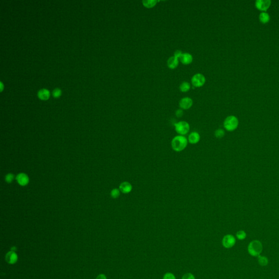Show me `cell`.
<instances>
[{
  "label": "cell",
  "instance_id": "24",
  "mask_svg": "<svg viewBox=\"0 0 279 279\" xmlns=\"http://www.w3.org/2000/svg\"><path fill=\"white\" fill-rule=\"evenodd\" d=\"M52 95L54 97L58 98L61 95V90L59 88H56L53 90Z\"/></svg>",
  "mask_w": 279,
  "mask_h": 279
},
{
  "label": "cell",
  "instance_id": "19",
  "mask_svg": "<svg viewBox=\"0 0 279 279\" xmlns=\"http://www.w3.org/2000/svg\"><path fill=\"white\" fill-rule=\"evenodd\" d=\"M258 261L261 266H265L268 264V258L263 256H258Z\"/></svg>",
  "mask_w": 279,
  "mask_h": 279
},
{
  "label": "cell",
  "instance_id": "7",
  "mask_svg": "<svg viewBox=\"0 0 279 279\" xmlns=\"http://www.w3.org/2000/svg\"><path fill=\"white\" fill-rule=\"evenodd\" d=\"M193 104V101L189 97L183 98L180 100V106L181 109L188 110L190 109Z\"/></svg>",
  "mask_w": 279,
  "mask_h": 279
},
{
  "label": "cell",
  "instance_id": "25",
  "mask_svg": "<svg viewBox=\"0 0 279 279\" xmlns=\"http://www.w3.org/2000/svg\"><path fill=\"white\" fill-rule=\"evenodd\" d=\"M163 279H175V276L171 273H167L164 275Z\"/></svg>",
  "mask_w": 279,
  "mask_h": 279
},
{
  "label": "cell",
  "instance_id": "1",
  "mask_svg": "<svg viewBox=\"0 0 279 279\" xmlns=\"http://www.w3.org/2000/svg\"><path fill=\"white\" fill-rule=\"evenodd\" d=\"M188 139L182 135H177L173 137L171 141V146L173 151L177 152L183 151L188 145Z\"/></svg>",
  "mask_w": 279,
  "mask_h": 279
},
{
  "label": "cell",
  "instance_id": "30",
  "mask_svg": "<svg viewBox=\"0 0 279 279\" xmlns=\"http://www.w3.org/2000/svg\"><path fill=\"white\" fill-rule=\"evenodd\" d=\"M2 88H3V86H2V82H1V88H2V90H2Z\"/></svg>",
  "mask_w": 279,
  "mask_h": 279
},
{
  "label": "cell",
  "instance_id": "28",
  "mask_svg": "<svg viewBox=\"0 0 279 279\" xmlns=\"http://www.w3.org/2000/svg\"><path fill=\"white\" fill-rule=\"evenodd\" d=\"M182 54H183V53H182V51H180V50H177V51H175V52L174 56L178 59V58H180V57L182 56Z\"/></svg>",
  "mask_w": 279,
  "mask_h": 279
},
{
  "label": "cell",
  "instance_id": "17",
  "mask_svg": "<svg viewBox=\"0 0 279 279\" xmlns=\"http://www.w3.org/2000/svg\"><path fill=\"white\" fill-rule=\"evenodd\" d=\"M260 20L262 23H267L269 21V15L266 12H262L260 15Z\"/></svg>",
  "mask_w": 279,
  "mask_h": 279
},
{
  "label": "cell",
  "instance_id": "26",
  "mask_svg": "<svg viewBox=\"0 0 279 279\" xmlns=\"http://www.w3.org/2000/svg\"><path fill=\"white\" fill-rule=\"evenodd\" d=\"M182 279H195L194 275L191 273H187L184 275L182 277Z\"/></svg>",
  "mask_w": 279,
  "mask_h": 279
},
{
  "label": "cell",
  "instance_id": "4",
  "mask_svg": "<svg viewBox=\"0 0 279 279\" xmlns=\"http://www.w3.org/2000/svg\"><path fill=\"white\" fill-rule=\"evenodd\" d=\"M175 132L180 135L184 136L190 131V125L185 121H180L175 124Z\"/></svg>",
  "mask_w": 279,
  "mask_h": 279
},
{
  "label": "cell",
  "instance_id": "21",
  "mask_svg": "<svg viewBox=\"0 0 279 279\" xmlns=\"http://www.w3.org/2000/svg\"><path fill=\"white\" fill-rule=\"evenodd\" d=\"M236 238L239 239V240H243L244 239L246 236V233L245 231H243V230H241V231H238L236 234Z\"/></svg>",
  "mask_w": 279,
  "mask_h": 279
},
{
  "label": "cell",
  "instance_id": "16",
  "mask_svg": "<svg viewBox=\"0 0 279 279\" xmlns=\"http://www.w3.org/2000/svg\"><path fill=\"white\" fill-rule=\"evenodd\" d=\"M158 1L156 0H145L142 1L143 5L147 8H151L156 5Z\"/></svg>",
  "mask_w": 279,
  "mask_h": 279
},
{
  "label": "cell",
  "instance_id": "20",
  "mask_svg": "<svg viewBox=\"0 0 279 279\" xmlns=\"http://www.w3.org/2000/svg\"><path fill=\"white\" fill-rule=\"evenodd\" d=\"M225 135V132L222 129H218L214 132V136L217 138H221L223 137Z\"/></svg>",
  "mask_w": 279,
  "mask_h": 279
},
{
  "label": "cell",
  "instance_id": "10",
  "mask_svg": "<svg viewBox=\"0 0 279 279\" xmlns=\"http://www.w3.org/2000/svg\"><path fill=\"white\" fill-rule=\"evenodd\" d=\"M5 260L11 265L15 263L18 260V255L16 252L10 250L5 255Z\"/></svg>",
  "mask_w": 279,
  "mask_h": 279
},
{
  "label": "cell",
  "instance_id": "27",
  "mask_svg": "<svg viewBox=\"0 0 279 279\" xmlns=\"http://www.w3.org/2000/svg\"><path fill=\"white\" fill-rule=\"evenodd\" d=\"M175 115H176V116H177V117H178V118H180V117H182L183 115V110H181V109H179V110H177L176 112H175Z\"/></svg>",
  "mask_w": 279,
  "mask_h": 279
},
{
  "label": "cell",
  "instance_id": "18",
  "mask_svg": "<svg viewBox=\"0 0 279 279\" xmlns=\"http://www.w3.org/2000/svg\"><path fill=\"white\" fill-rule=\"evenodd\" d=\"M180 90L182 92H187L190 89V85L188 82H183L180 87Z\"/></svg>",
  "mask_w": 279,
  "mask_h": 279
},
{
  "label": "cell",
  "instance_id": "5",
  "mask_svg": "<svg viewBox=\"0 0 279 279\" xmlns=\"http://www.w3.org/2000/svg\"><path fill=\"white\" fill-rule=\"evenodd\" d=\"M205 82L206 78L204 76L200 73L194 75L191 79V83L196 87H202L205 84Z\"/></svg>",
  "mask_w": 279,
  "mask_h": 279
},
{
  "label": "cell",
  "instance_id": "12",
  "mask_svg": "<svg viewBox=\"0 0 279 279\" xmlns=\"http://www.w3.org/2000/svg\"><path fill=\"white\" fill-rule=\"evenodd\" d=\"M200 135L199 134V132H191L189 134L188 141L192 145H195L200 140Z\"/></svg>",
  "mask_w": 279,
  "mask_h": 279
},
{
  "label": "cell",
  "instance_id": "23",
  "mask_svg": "<svg viewBox=\"0 0 279 279\" xmlns=\"http://www.w3.org/2000/svg\"><path fill=\"white\" fill-rule=\"evenodd\" d=\"M14 179V175L12 173H8L5 177V180L7 183H10Z\"/></svg>",
  "mask_w": 279,
  "mask_h": 279
},
{
  "label": "cell",
  "instance_id": "8",
  "mask_svg": "<svg viewBox=\"0 0 279 279\" xmlns=\"http://www.w3.org/2000/svg\"><path fill=\"white\" fill-rule=\"evenodd\" d=\"M17 182L21 186H26L29 183V177L28 175L24 173H20L16 177Z\"/></svg>",
  "mask_w": 279,
  "mask_h": 279
},
{
  "label": "cell",
  "instance_id": "9",
  "mask_svg": "<svg viewBox=\"0 0 279 279\" xmlns=\"http://www.w3.org/2000/svg\"><path fill=\"white\" fill-rule=\"evenodd\" d=\"M271 4L270 0H257L256 2V5L257 8L262 10H265L269 7Z\"/></svg>",
  "mask_w": 279,
  "mask_h": 279
},
{
  "label": "cell",
  "instance_id": "11",
  "mask_svg": "<svg viewBox=\"0 0 279 279\" xmlns=\"http://www.w3.org/2000/svg\"><path fill=\"white\" fill-rule=\"evenodd\" d=\"M119 189L123 194H129L132 191V185L128 182H123L119 185Z\"/></svg>",
  "mask_w": 279,
  "mask_h": 279
},
{
  "label": "cell",
  "instance_id": "14",
  "mask_svg": "<svg viewBox=\"0 0 279 279\" xmlns=\"http://www.w3.org/2000/svg\"><path fill=\"white\" fill-rule=\"evenodd\" d=\"M178 59L175 56L170 57L167 61V66L169 68L171 69H175V68H177L178 66Z\"/></svg>",
  "mask_w": 279,
  "mask_h": 279
},
{
  "label": "cell",
  "instance_id": "3",
  "mask_svg": "<svg viewBox=\"0 0 279 279\" xmlns=\"http://www.w3.org/2000/svg\"><path fill=\"white\" fill-rule=\"evenodd\" d=\"M238 119L234 116H230L226 118L223 122V127L228 132H233L238 126Z\"/></svg>",
  "mask_w": 279,
  "mask_h": 279
},
{
  "label": "cell",
  "instance_id": "29",
  "mask_svg": "<svg viewBox=\"0 0 279 279\" xmlns=\"http://www.w3.org/2000/svg\"><path fill=\"white\" fill-rule=\"evenodd\" d=\"M96 279H106V277L105 275L100 274L97 277Z\"/></svg>",
  "mask_w": 279,
  "mask_h": 279
},
{
  "label": "cell",
  "instance_id": "22",
  "mask_svg": "<svg viewBox=\"0 0 279 279\" xmlns=\"http://www.w3.org/2000/svg\"><path fill=\"white\" fill-rule=\"evenodd\" d=\"M120 195V190L117 188L112 190L111 192V196L114 199H117Z\"/></svg>",
  "mask_w": 279,
  "mask_h": 279
},
{
  "label": "cell",
  "instance_id": "6",
  "mask_svg": "<svg viewBox=\"0 0 279 279\" xmlns=\"http://www.w3.org/2000/svg\"><path fill=\"white\" fill-rule=\"evenodd\" d=\"M222 243L223 246L227 249H229L234 245L236 243V239L234 236L231 234H227L223 236Z\"/></svg>",
  "mask_w": 279,
  "mask_h": 279
},
{
  "label": "cell",
  "instance_id": "13",
  "mask_svg": "<svg viewBox=\"0 0 279 279\" xmlns=\"http://www.w3.org/2000/svg\"><path fill=\"white\" fill-rule=\"evenodd\" d=\"M180 60L183 64L188 65L193 62V58L192 55L189 53H184L182 54Z\"/></svg>",
  "mask_w": 279,
  "mask_h": 279
},
{
  "label": "cell",
  "instance_id": "2",
  "mask_svg": "<svg viewBox=\"0 0 279 279\" xmlns=\"http://www.w3.org/2000/svg\"><path fill=\"white\" fill-rule=\"evenodd\" d=\"M263 246L260 241L255 240L251 241L248 245L247 250L249 253L252 256L260 255L262 251Z\"/></svg>",
  "mask_w": 279,
  "mask_h": 279
},
{
  "label": "cell",
  "instance_id": "15",
  "mask_svg": "<svg viewBox=\"0 0 279 279\" xmlns=\"http://www.w3.org/2000/svg\"><path fill=\"white\" fill-rule=\"evenodd\" d=\"M38 97L42 100H47L50 97V92L47 89H42L39 90Z\"/></svg>",
  "mask_w": 279,
  "mask_h": 279
}]
</instances>
